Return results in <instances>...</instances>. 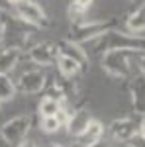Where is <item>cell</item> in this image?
<instances>
[{
  "label": "cell",
  "mask_w": 145,
  "mask_h": 147,
  "mask_svg": "<svg viewBox=\"0 0 145 147\" xmlns=\"http://www.w3.org/2000/svg\"><path fill=\"white\" fill-rule=\"evenodd\" d=\"M123 147H129V145H127V143H125V145H123Z\"/></svg>",
  "instance_id": "obj_27"
},
{
  "label": "cell",
  "mask_w": 145,
  "mask_h": 147,
  "mask_svg": "<svg viewBox=\"0 0 145 147\" xmlns=\"http://www.w3.org/2000/svg\"><path fill=\"white\" fill-rule=\"evenodd\" d=\"M0 110H2V104H0Z\"/></svg>",
  "instance_id": "obj_28"
},
{
  "label": "cell",
  "mask_w": 145,
  "mask_h": 147,
  "mask_svg": "<svg viewBox=\"0 0 145 147\" xmlns=\"http://www.w3.org/2000/svg\"><path fill=\"white\" fill-rule=\"evenodd\" d=\"M20 57H22V51L18 49H2L0 51V75H8L18 65Z\"/></svg>",
  "instance_id": "obj_12"
},
{
  "label": "cell",
  "mask_w": 145,
  "mask_h": 147,
  "mask_svg": "<svg viewBox=\"0 0 145 147\" xmlns=\"http://www.w3.org/2000/svg\"><path fill=\"white\" fill-rule=\"evenodd\" d=\"M80 65H78L77 61H73L71 57H65V55H59L57 59V71H59V75L63 77V79H73V77H77L78 73H80Z\"/></svg>",
  "instance_id": "obj_13"
},
{
  "label": "cell",
  "mask_w": 145,
  "mask_h": 147,
  "mask_svg": "<svg viewBox=\"0 0 145 147\" xmlns=\"http://www.w3.org/2000/svg\"><path fill=\"white\" fill-rule=\"evenodd\" d=\"M28 57L34 61L35 65H41V67L57 65V59H59V45L53 43V41H41V43L30 45L28 47Z\"/></svg>",
  "instance_id": "obj_4"
},
{
  "label": "cell",
  "mask_w": 145,
  "mask_h": 147,
  "mask_svg": "<svg viewBox=\"0 0 145 147\" xmlns=\"http://www.w3.org/2000/svg\"><path fill=\"white\" fill-rule=\"evenodd\" d=\"M63 127V124L59 122V118H41V131L43 134H55Z\"/></svg>",
  "instance_id": "obj_18"
},
{
  "label": "cell",
  "mask_w": 145,
  "mask_h": 147,
  "mask_svg": "<svg viewBox=\"0 0 145 147\" xmlns=\"http://www.w3.org/2000/svg\"><path fill=\"white\" fill-rule=\"evenodd\" d=\"M102 136H104V125H102L98 120H90V124L86 125V129H84L77 139L82 147H94L102 141Z\"/></svg>",
  "instance_id": "obj_9"
},
{
  "label": "cell",
  "mask_w": 145,
  "mask_h": 147,
  "mask_svg": "<svg viewBox=\"0 0 145 147\" xmlns=\"http://www.w3.org/2000/svg\"><path fill=\"white\" fill-rule=\"evenodd\" d=\"M132 102L139 114H145V79H139L132 88Z\"/></svg>",
  "instance_id": "obj_16"
},
{
  "label": "cell",
  "mask_w": 145,
  "mask_h": 147,
  "mask_svg": "<svg viewBox=\"0 0 145 147\" xmlns=\"http://www.w3.org/2000/svg\"><path fill=\"white\" fill-rule=\"evenodd\" d=\"M127 145H129V147H145V137L141 136V134H137L134 139L127 141Z\"/></svg>",
  "instance_id": "obj_19"
},
{
  "label": "cell",
  "mask_w": 145,
  "mask_h": 147,
  "mask_svg": "<svg viewBox=\"0 0 145 147\" xmlns=\"http://www.w3.org/2000/svg\"><path fill=\"white\" fill-rule=\"evenodd\" d=\"M18 147H35L34 141H30V139H24L22 143H18Z\"/></svg>",
  "instance_id": "obj_21"
},
{
  "label": "cell",
  "mask_w": 145,
  "mask_h": 147,
  "mask_svg": "<svg viewBox=\"0 0 145 147\" xmlns=\"http://www.w3.org/2000/svg\"><path fill=\"white\" fill-rule=\"evenodd\" d=\"M92 2L94 0H71V4H69V16L75 22H78L82 18V14L92 6Z\"/></svg>",
  "instance_id": "obj_17"
},
{
  "label": "cell",
  "mask_w": 145,
  "mask_h": 147,
  "mask_svg": "<svg viewBox=\"0 0 145 147\" xmlns=\"http://www.w3.org/2000/svg\"><path fill=\"white\" fill-rule=\"evenodd\" d=\"M16 80L10 79V75H0V104L10 102L16 96Z\"/></svg>",
  "instance_id": "obj_15"
},
{
  "label": "cell",
  "mask_w": 145,
  "mask_h": 147,
  "mask_svg": "<svg viewBox=\"0 0 145 147\" xmlns=\"http://www.w3.org/2000/svg\"><path fill=\"white\" fill-rule=\"evenodd\" d=\"M90 114L86 110H75V112H69V122H67V127H69V134L71 136L78 137L84 129L86 125L90 124Z\"/></svg>",
  "instance_id": "obj_10"
},
{
  "label": "cell",
  "mask_w": 145,
  "mask_h": 147,
  "mask_svg": "<svg viewBox=\"0 0 145 147\" xmlns=\"http://www.w3.org/2000/svg\"><path fill=\"white\" fill-rule=\"evenodd\" d=\"M127 28L134 35H139V37H145V2L137 8V10L127 18Z\"/></svg>",
  "instance_id": "obj_11"
},
{
  "label": "cell",
  "mask_w": 145,
  "mask_h": 147,
  "mask_svg": "<svg viewBox=\"0 0 145 147\" xmlns=\"http://www.w3.org/2000/svg\"><path fill=\"white\" fill-rule=\"evenodd\" d=\"M94 147H106V145H104V143H102V141H100V143H98V145H94Z\"/></svg>",
  "instance_id": "obj_25"
},
{
  "label": "cell",
  "mask_w": 145,
  "mask_h": 147,
  "mask_svg": "<svg viewBox=\"0 0 145 147\" xmlns=\"http://www.w3.org/2000/svg\"><path fill=\"white\" fill-rule=\"evenodd\" d=\"M57 45H59V55L71 57V59L77 61L82 69L88 65V53H86V49H82L80 43H75L73 39H61Z\"/></svg>",
  "instance_id": "obj_8"
},
{
  "label": "cell",
  "mask_w": 145,
  "mask_h": 147,
  "mask_svg": "<svg viewBox=\"0 0 145 147\" xmlns=\"http://www.w3.org/2000/svg\"><path fill=\"white\" fill-rule=\"evenodd\" d=\"M45 84H47V77L37 69L22 73L20 79L16 80V88L24 94H37L45 88Z\"/></svg>",
  "instance_id": "obj_6"
},
{
  "label": "cell",
  "mask_w": 145,
  "mask_h": 147,
  "mask_svg": "<svg viewBox=\"0 0 145 147\" xmlns=\"http://www.w3.org/2000/svg\"><path fill=\"white\" fill-rule=\"evenodd\" d=\"M10 2V6H20V4H24L26 0H8Z\"/></svg>",
  "instance_id": "obj_23"
},
{
  "label": "cell",
  "mask_w": 145,
  "mask_h": 147,
  "mask_svg": "<svg viewBox=\"0 0 145 147\" xmlns=\"http://www.w3.org/2000/svg\"><path fill=\"white\" fill-rule=\"evenodd\" d=\"M108 32H114L112 20H78L73 24V35L71 39L75 43H90Z\"/></svg>",
  "instance_id": "obj_1"
},
{
  "label": "cell",
  "mask_w": 145,
  "mask_h": 147,
  "mask_svg": "<svg viewBox=\"0 0 145 147\" xmlns=\"http://www.w3.org/2000/svg\"><path fill=\"white\" fill-rule=\"evenodd\" d=\"M139 134H141V136L145 137V120L141 122V124H139Z\"/></svg>",
  "instance_id": "obj_24"
},
{
  "label": "cell",
  "mask_w": 145,
  "mask_h": 147,
  "mask_svg": "<svg viewBox=\"0 0 145 147\" xmlns=\"http://www.w3.org/2000/svg\"><path fill=\"white\" fill-rule=\"evenodd\" d=\"M37 110H39L41 118H55L57 114L63 110V104L59 100H55V98H51V96H43L39 106H37Z\"/></svg>",
  "instance_id": "obj_14"
},
{
  "label": "cell",
  "mask_w": 145,
  "mask_h": 147,
  "mask_svg": "<svg viewBox=\"0 0 145 147\" xmlns=\"http://www.w3.org/2000/svg\"><path fill=\"white\" fill-rule=\"evenodd\" d=\"M32 116L30 114H20V116H14L8 122H4L0 127V137L8 143V145H16V143H22L28 131L32 129Z\"/></svg>",
  "instance_id": "obj_3"
},
{
  "label": "cell",
  "mask_w": 145,
  "mask_h": 147,
  "mask_svg": "<svg viewBox=\"0 0 145 147\" xmlns=\"http://www.w3.org/2000/svg\"><path fill=\"white\" fill-rule=\"evenodd\" d=\"M8 6H10V2H8V0H0V12H2V10H8Z\"/></svg>",
  "instance_id": "obj_22"
},
{
  "label": "cell",
  "mask_w": 145,
  "mask_h": 147,
  "mask_svg": "<svg viewBox=\"0 0 145 147\" xmlns=\"http://www.w3.org/2000/svg\"><path fill=\"white\" fill-rule=\"evenodd\" d=\"M51 147H63V145H59V143H53V145H51Z\"/></svg>",
  "instance_id": "obj_26"
},
{
  "label": "cell",
  "mask_w": 145,
  "mask_h": 147,
  "mask_svg": "<svg viewBox=\"0 0 145 147\" xmlns=\"http://www.w3.org/2000/svg\"><path fill=\"white\" fill-rule=\"evenodd\" d=\"M137 57H139V69L145 73V51H143V53H139Z\"/></svg>",
  "instance_id": "obj_20"
},
{
  "label": "cell",
  "mask_w": 145,
  "mask_h": 147,
  "mask_svg": "<svg viewBox=\"0 0 145 147\" xmlns=\"http://www.w3.org/2000/svg\"><path fill=\"white\" fill-rule=\"evenodd\" d=\"M129 55H139V51L132 49H110L102 57V69L112 75V77H120L125 79L129 75Z\"/></svg>",
  "instance_id": "obj_2"
},
{
  "label": "cell",
  "mask_w": 145,
  "mask_h": 147,
  "mask_svg": "<svg viewBox=\"0 0 145 147\" xmlns=\"http://www.w3.org/2000/svg\"><path fill=\"white\" fill-rule=\"evenodd\" d=\"M16 14H18V18L22 22H26L32 28H43V26H47V14L34 0H26L24 4L16 6Z\"/></svg>",
  "instance_id": "obj_5"
},
{
  "label": "cell",
  "mask_w": 145,
  "mask_h": 147,
  "mask_svg": "<svg viewBox=\"0 0 145 147\" xmlns=\"http://www.w3.org/2000/svg\"><path fill=\"white\" fill-rule=\"evenodd\" d=\"M110 134L116 141H129L139 134V124L134 118H120L110 124Z\"/></svg>",
  "instance_id": "obj_7"
}]
</instances>
